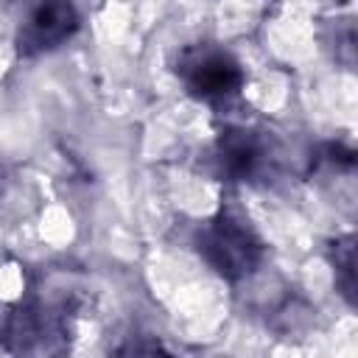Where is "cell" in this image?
Returning <instances> with one entry per match:
<instances>
[{"instance_id": "obj_9", "label": "cell", "mask_w": 358, "mask_h": 358, "mask_svg": "<svg viewBox=\"0 0 358 358\" xmlns=\"http://www.w3.org/2000/svg\"><path fill=\"white\" fill-rule=\"evenodd\" d=\"M0 182H3V165H0Z\"/></svg>"}, {"instance_id": "obj_4", "label": "cell", "mask_w": 358, "mask_h": 358, "mask_svg": "<svg viewBox=\"0 0 358 358\" xmlns=\"http://www.w3.org/2000/svg\"><path fill=\"white\" fill-rule=\"evenodd\" d=\"M81 31V14L73 0H36L22 17L14 48L20 59H39L64 48Z\"/></svg>"}, {"instance_id": "obj_8", "label": "cell", "mask_w": 358, "mask_h": 358, "mask_svg": "<svg viewBox=\"0 0 358 358\" xmlns=\"http://www.w3.org/2000/svg\"><path fill=\"white\" fill-rule=\"evenodd\" d=\"M333 42V59L341 62L344 67H352L355 64V28H352V20H336V25L330 28V39Z\"/></svg>"}, {"instance_id": "obj_1", "label": "cell", "mask_w": 358, "mask_h": 358, "mask_svg": "<svg viewBox=\"0 0 358 358\" xmlns=\"http://www.w3.org/2000/svg\"><path fill=\"white\" fill-rule=\"evenodd\" d=\"M196 252L221 280L235 285L249 280L263 266L266 241L241 210L221 207L196 232Z\"/></svg>"}, {"instance_id": "obj_7", "label": "cell", "mask_w": 358, "mask_h": 358, "mask_svg": "<svg viewBox=\"0 0 358 358\" xmlns=\"http://www.w3.org/2000/svg\"><path fill=\"white\" fill-rule=\"evenodd\" d=\"M310 168H327L336 173H352L355 168V151L344 143H324L316 148V157L310 159Z\"/></svg>"}, {"instance_id": "obj_2", "label": "cell", "mask_w": 358, "mask_h": 358, "mask_svg": "<svg viewBox=\"0 0 358 358\" xmlns=\"http://www.w3.org/2000/svg\"><path fill=\"white\" fill-rule=\"evenodd\" d=\"M73 310L70 299L28 296L8 308L0 324V347L14 355H59L73 341Z\"/></svg>"}, {"instance_id": "obj_6", "label": "cell", "mask_w": 358, "mask_h": 358, "mask_svg": "<svg viewBox=\"0 0 358 358\" xmlns=\"http://www.w3.org/2000/svg\"><path fill=\"white\" fill-rule=\"evenodd\" d=\"M327 260L336 274V291L350 308H355V238L341 235L327 243Z\"/></svg>"}, {"instance_id": "obj_5", "label": "cell", "mask_w": 358, "mask_h": 358, "mask_svg": "<svg viewBox=\"0 0 358 358\" xmlns=\"http://www.w3.org/2000/svg\"><path fill=\"white\" fill-rule=\"evenodd\" d=\"M268 159L271 151L266 137L249 126H224L210 145V168L221 182L229 185L260 179Z\"/></svg>"}, {"instance_id": "obj_3", "label": "cell", "mask_w": 358, "mask_h": 358, "mask_svg": "<svg viewBox=\"0 0 358 358\" xmlns=\"http://www.w3.org/2000/svg\"><path fill=\"white\" fill-rule=\"evenodd\" d=\"M173 73L185 92L213 109L229 106L246 87V70L232 50L218 42H190L173 56Z\"/></svg>"}]
</instances>
